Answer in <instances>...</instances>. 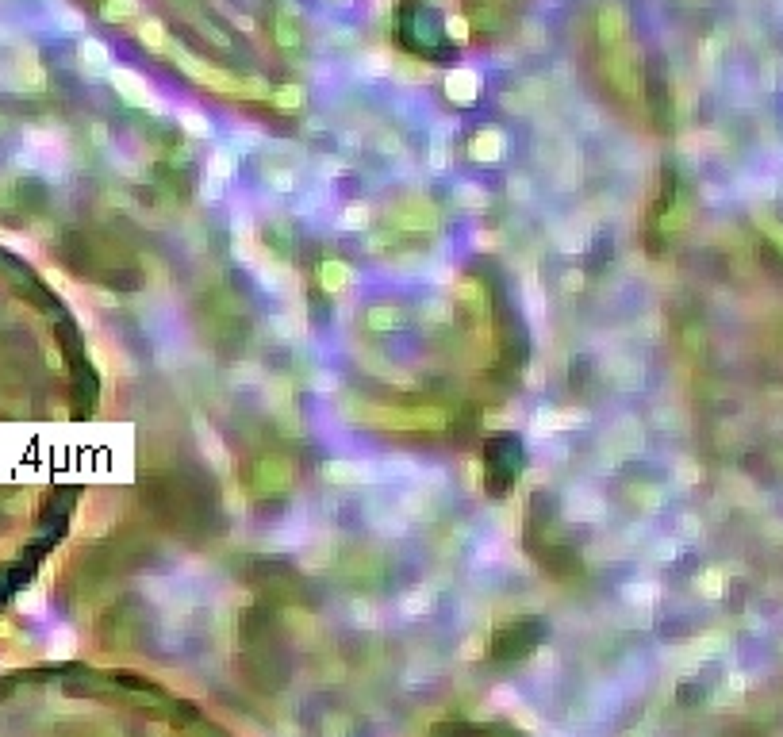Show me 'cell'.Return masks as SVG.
Segmentation results:
<instances>
[{
  "instance_id": "7",
  "label": "cell",
  "mask_w": 783,
  "mask_h": 737,
  "mask_svg": "<svg viewBox=\"0 0 783 737\" xmlns=\"http://www.w3.org/2000/svg\"><path fill=\"white\" fill-rule=\"evenodd\" d=\"M0 242H8L12 250H23V253H31V242H27V238H20V234H8V231H0Z\"/></svg>"
},
{
  "instance_id": "8",
  "label": "cell",
  "mask_w": 783,
  "mask_h": 737,
  "mask_svg": "<svg viewBox=\"0 0 783 737\" xmlns=\"http://www.w3.org/2000/svg\"><path fill=\"white\" fill-rule=\"evenodd\" d=\"M419 607H426V595H423V592H415L411 599L403 603V611H419Z\"/></svg>"
},
{
  "instance_id": "3",
  "label": "cell",
  "mask_w": 783,
  "mask_h": 737,
  "mask_svg": "<svg viewBox=\"0 0 783 737\" xmlns=\"http://www.w3.org/2000/svg\"><path fill=\"white\" fill-rule=\"evenodd\" d=\"M323 284H327L330 292H338V288H346L349 284V269L342 262H330V265H323Z\"/></svg>"
},
{
  "instance_id": "6",
  "label": "cell",
  "mask_w": 783,
  "mask_h": 737,
  "mask_svg": "<svg viewBox=\"0 0 783 737\" xmlns=\"http://www.w3.org/2000/svg\"><path fill=\"white\" fill-rule=\"evenodd\" d=\"M365 223H369V212H365V208H349V215L342 219V227H346V231H353V227H365Z\"/></svg>"
},
{
  "instance_id": "9",
  "label": "cell",
  "mask_w": 783,
  "mask_h": 737,
  "mask_svg": "<svg viewBox=\"0 0 783 737\" xmlns=\"http://www.w3.org/2000/svg\"><path fill=\"white\" fill-rule=\"evenodd\" d=\"M464 200H469V204H484V196L473 192V188H464Z\"/></svg>"
},
{
  "instance_id": "5",
  "label": "cell",
  "mask_w": 783,
  "mask_h": 737,
  "mask_svg": "<svg viewBox=\"0 0 783 737\" xmlns=\"http://www.w3.org/2000/svg\"><path fill=\"white\" fill-rule=\"evenodd\" d=\"M116 81L127 88V97H131V100H150V92H142V81L127 77V73H116Z\"/></svg>"
},
{
  "instance_id": "4",
  "label": "cell",
  "mask_w": 783,
  "mask_h": 737,
  "mask_svg": "<svg viewBox=\"0 0 783 737\" xmlns=\"http://www.w3.org/2000/svg\"><path fill=\"white\" fill-rule=\"evenodd\" d=\"M495 150H499V135H492V131H488V135H480L473 142V154L476 158H488V162H495V158H499Z\"/></svg>"
},
{
  "instance_id": "2",
  "label": "cell",
  "mask_w": 783,
  "mask_h": 737,
  "mask_svg": "<svg viewBox=\"0 0 783 737\" xmlns=\"http://www.w3.org/2000/svg\"><path fill=\"white\" fill-rule=\"evenodd\" d=\"M323 473H327V480H334V484H358V480H369V476H373L365 465H353V461H330Z\"/></svg>"
},
{
  "instance_id": "1",
  "label": "cell",
  "mask_w": 783,
  "mask_h": 737,
  "mask_svg": "<svg viewBox=\"0 0 783 737\" xmlns=\"http://www.w3.org/2000/svg\"><path fill=\"white\" fill-rule=\"evenodd\" d=\"M196 434H200V449H203V457H212V465L219 469H227L231 461H227V449H223V442H219V434H215L208 423H196Z\"/></svg>"
}]
</instances>
